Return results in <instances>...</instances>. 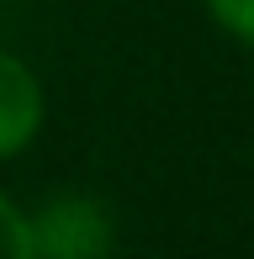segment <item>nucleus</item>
<instances>
[{
  "instance_id": "3",
  "label": "nucleus",
  "mask_w": 254,
  "mask_h": 259,
  "mask_svg": "<svg viewBox=\"0 0 254 259\" xmlns=\"http://www.w3.org/2000/svg\"><path fill=\"white\" fill-rule=\"evenodd\" d=\"M0 259H37L32 249V217L0 191Z\"/></svg>"
},
{
  "instance_id": "1",
  "label": "nucleus",
  "mask_w": 254,
  "mask_h": 259,
  "mask_svg": "<svg viewBox=\"0 0 254 259\" xmlns=\"http://www.w3.org/2000/svg\"><path fill=\"white\" fill-rule=\"evenodd\" d=\"M32 249L37 259H106L111 222L96 201H53L32 217Z\"/></svg>"
},
{
  "instance_id": "2",
  "label": "nucleus",
  "mask_w": 254,
  "mask_h": 259,
  "mask_svg": "<svg viewBox=\"0 0 254 259\" xmlns=\"http://www.w3.org/2000/svg\"><path fill=\"white\" fill-rule=\"evenodd\" d=\"M43 122H48V96H43L37 69L0 48V159L27 154Z\"/></svg>"
},
{
  "instance_id": "4",
  "label": "nucleus",
  "mask_w": 254,
  "mask_h": 259,
  "mask_svg": "<svg viewBox=\"0 0 254 259\" xmlns=\"http://www.w3.org/2000/svg\"><path fill=\"white\" fill-rule=\"evenodd\" d=\"M201 6H206V16H212L233 42L254 48V0H201Z\"/></svg>"
}]
</instances>
